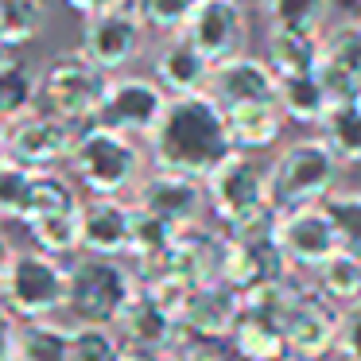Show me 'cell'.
Listing matches in <instances>:
<instances>
[{
    "instance_id": "ab89813d",
    "label": "cell",
    "mask_w": 361,
    "mask_h": 361,
    "mask_svg": "<svg viewBox=\"0 0 361 361\" xmlns=\"http://www.w3.org/2000/svg\"><path fill=\"white\" fill-rule=\"evenodd\" d=\"M117 361H167L159 350H148V345H136V342H125L117 353Z\"/></svg>"
},
{
    "instance_id": "e575fe53",
    "label": "cell",
    "mask_w": 361,
    "mask_h": 361,
    "mask_svg": "<svg viewBox=\"0 0 361 361\" xmlns=\"http://www.w3.org/2000/svg\"><path fill=\"white\" fill-rule=\"evenodd\" d=\"M35 171L16 159H0V218L4 221H24L27 198H32Z\"/></svg>"
},
{
    "instance_id": "d6a6232c",
    "label": "cell",
    "mask_w": 361,
    "mask_h": 361,
    "mask_svg": "<svg viewBox=\"0 0 361 361\" xmlns=\"http://www.w3.org/2000/svg\"><path fill=\"white\" fill-rule=\"evenodd\" d=\"M268 27L288 32H326L330 0H257Z\"/></svg>"
},
{
    "instance_id": "f546056e",
    "label": "cell",
    "mask_w": 361,
    "mask_h": 361,
    "mask_svg": "<svg viewBox=\"0 0 361 361\" xmlns=\"http://www.w3.org/2000/svg\"><path fill=\"white\" fill-rule=\"evenodd\" d=\"M32 229L35 249L51 252V257H74L82 252V206L78 210H63V214H43V218L27 221Z\"/></svg>"
},
{
    "instance_id": "3957f363",
    "label": "cell",
    "mask_w": 361,
    "mask_h": 361,
    "mask_svg": "<svg viewBox=\"0 0 361 361\" xmlns=\"http://www.w3.org/2000/svg\"><path fill=\"white\" fill-rule=\"evenodd\" d=\"M74 183H78L86 195H133L136 183L148 171V148L144 140L125 133H113L102 125H82L74 152L66 159Z\"/></svg>"
},
{
    "instance_id": "4316f807",
    "label": "cell",
    "mask_w": 361,
    "mask_h": 361,
    "mask_svg": "<svg viewBox=\"0 0 361 361\" xmlns=\"http://www.w3.org/2000/svg\"><path fill=\"white\" fill-rule=\"evenodd\" d=\"M276 105H280L283 121L319 128L322 113H326V105H330V94H326L319 74H299V78H280Z\"/></svg>"
},
{
    "instance_id": "cb8c5ba5",
    "label": "cell",
    "mask_w": 361,
    "mask_h": 361,
    "mask_svg": "<svg viewBox=\"0 0 361 361\" xmlns=\"http://www.w3.org/2000/svg\"><path fill=\"white\" fill-rule=\"evenodd\" d=\"M32 109H39V71H32L20 51H0V121L12 125Z\"/></svg>"
},
{
    "instance_id": "30bf717a",
    "label": "cell",
    "mask_w": 361,
    "mask_h": 361,
    "mask_svg": "<svg viewBox=\"0 0 361 361\" xmlns=\"http://www.w3.org/2000/svg\"><path fill=\"white\" fill-rule=\"evenodd\" d=\"M272 237H276V245H280V252H283L291 272H314L322 260L342 249L338 226H334V218H330V210L322 202L280 210Z\"/></svg>"
},
{
    "instance_id": "8992f818",
    "label": "cell",
    "mask_w": 361,
    "mask_h": 361,
    "mask_svg": "<svg viewBox=\"0 0 361 361\" xmlns=\"http://www.w3.org/2000/svg\"><path fill=\"white\" fill-rule=\"evenodd\" d=\"M140 280L133 268L121 264V257H90L82 252L71 264V295H66V311L74 322H105L117 326L121 311L128 299L136 295Z\"/></svg>"
},
{
    "instance_id": "44dd1931",
    "label": "cell",
    "mask_w": 361,
    "mask_h": 361,
    "mask_svg": "<svg viewBox=\"0 0 361 361\" xmlns=\"http://www.w3.org/2000/svg\"><path fill=\"white\" fill-rule=\"evenodd\" d=\"M117 334L125 338V342L148 345V350H159V353H167L171 345H179L183 338H187L179 326V319L144 288H136V295L128 299V307L121 311Z\"/></svg>"
},
{
    "instance_id": "7a4b0ae2",
    "label": "cell",
    "mask_w": 361,
    "mask_h": 361,
    "mask_svg": "<svg viewBox=\"0 0 361 361\" xmlns=\"http://www.w3.org/2000/svg\"><path fill=\"white\" fill-rule=\"evenodd\" d=\"M206 210L226 226L233 237H260L276 233L280 210L268 195V164H260L252 152H229L210 175H206Z\"/></svg>"
},
{
    "instance_id": "5b68a950",
    "label": "cell",
    "mask_w": 361,
    "mask_h": 361,
    "mask_svg": "<svg viewBox=\"0 0 361 361\" xmlns=\"http://www.w3.org/2000/svg\"><path fill=\"white\" fill-rule=\"evenodd\" d=\"M71 295V264L43 249H16L8 272L0 280V303L20 322L24 319H55L66 311Z\"/></svg>"
},
{
    "instance_id": "74e56055",
    "label": "cell",
    "mask_w": 361,
    "mask_h": 361,
    "mask_svg": "<svg viewBox=\"0 0 361 361\" xmlns=\"http://www.w3.org/2000/svg\"><path fill=\"white\" fill-rule=\"evenodd\" d=\"M334 353L342 361H361V299L338 307V342Z\"/></svg>"
},
{
    "instance_id": "4fadbf2b",
    "label": "cell",
    "mask_w": 361,
    "mask_h": 361,
    "mask_svg": "<svg viewBox=\"0 0 361 361\" xmlns=\"http://www.w3.org/2000/svg\"><path fill=\"white\" fill-rule=\"evenodd\" d=\"M133 206L148 210L152 218L167 221L175 229H187L202 221L206 210V183L195 175H179V171H164V167H148L144 179L133 190Z\"/></svg>"
},
{
    "instance_id": "e0dca14e",
    "label": "cell",
    "mask_w": 361,
    "mask_h": 361,
    "mask_svg": "<svg viewBox=\"0 0 361 361\" xmlns=\"http://www.w3.org/2000/svg\"><path fill=\"white\" fill-rule=\"evenodd\" d=\"M128 245H133V202L117 195L82 198V252L128 257Z\"/></svg>"
},
{
    "instance_id": "9a60e30c",
    "label": "cell",
    "mask_w": 361,
    "mask_h": 361,
    "mask_svg": "<svg viewBox=\"0 0 361 361\" xmlns=\"http://www.w3.org/2000/svg\"><path fill=\"white\" fill-rule=\"evenodd\" d=\"M276 90H280V78H276V71L268 66V59L241 51V55H233V59L214 63L206 94L229 113V109H241V105H272Z\"/></svg>"
},
{
    "instance_id": "6da1fadb",
    "label": "cell",
    "mask_w": 361,
    "mask_h": 361,
    "mask_svg": "<svg viewBox=\"0 0 361 361\" xmlns=\"http://www.w3.org/2000/svg\"><path fill=\"white\" fill-rule=\"evenodd\" d=\"M148 164L164 171L195 175L206 179L221 159L233 152L226 125V109L210 94H190V97H171L159 117V125L144 140Z\"/></svg>"
},
{
    "instance_id": "ba28073f",
    "label": "cell",
    "mask_w": 361,
    "mask_h": 361,
    "mask_svg": "<svg viewBox=\"0 0 361 361\" xmlns=\"http://www.w3.org/2000/svg\"><path fill=\"white\" fill-rule=\"evenodd\" d=\"M167 102H171V94H167L156 78L121 71V74H109L105 97H102V105H97L90 125H102V128H113V133L148 140V133L159 125V117H164Z\"/></svg>"
},
{
    "instance_id": "277c9868",
    "label": "cell",
    "mask_w": 361,
    "mask_h": 361,
    "mask_svg": "<svg viewBox=\"0 0 361 361\" xmlns=\"http://www.w3.org/2000/svg\"><path fill=\"white\" fill-rule=\"evenodd\" d=\"M342 183V159L330 152L322 136H303L280 148V156L268 164V195L276 210L326 202Z\"/></svg>"
},
{
    "instance_id": "7bdbcfd3",
    "label": "cell",
    "mask_w": 361,
    "mask_h": 361,
    "mask_svg": "<svg viewBox=\"0 0 361 361\" xmlns=\"http://www.w3.org/2000/svg\"><path fill=\"white\" fill-rule=\"evenodd\" d=\"M0 159H8V125L0 121Z\"/></svg>"
},
{
    "instance_id": "5bb4252c",
    "label": "cell",
    "mask_w": 361,
    "mask_h": 361,
    "mask_svg": "<svg viewBox=\"0 0 361 361\" xmlns=\"http://www.w3.org/2000/svg\"><path fill=\"white\" fill-rule=\"evenodd\" d=\"M183 35L202 51L210 63L233 59L249 47V8L245 0H198Z\"/></svg>"
},
{
    "instance_id": "836d02e7",
    "label": "cell",
    "mask_w": 361,
    "mask_h": 361,
    "mask_svg": "<svg viewBox=\"0 0 361 361\" xmlns=\"http://www.w3.org/2000/svg\"><path fill=\"white\" fill-rule=\"evenodd\" d=\"M125 338L105 322H71V361H117Z\"/></svg>"
},
{
    "instance_id": "ac0fdd59",
    "label": "cell",
    "mask_w": 361,
    "mask_h": 361,
    "mask_svg": "<svg viewBox=\"0 0 361 361\" xmlns=\"http://www.w3.org/2000/svg\"><path fill=\"white\" fill-rule=\"evenodd\" d=\"M280 276H291L288 260H283L280 245H276L272 233L260 237H233L226 233V257H221V280L237 291H249L257 283L280 280Z\"/></svg>"
},
{
    "instance_id": "b9f144b4",
    "label": "cell",
    "mask_w": 361,
    "mask_h": 361,
    "mask_svg": "<svg viewBox=\"0 0 361 361\" xmlns=\"http://www.w3.org/2000/svg\"><path fill=\"white\" fill-rule=\"evenodd\" d=\"M12 257H16V249H12V241L4 237V229H0V280H4V272H8Z\"/></svg>"
},
{
    "instance_id": "ee69618b",
    "label": "cell",
    "mask_w": 361,
    "mask_h": 361,
    "mask_svg": "<svg viewBox=\"0 0 361 361\" xmlns=\"http://www.w3.org/2000/svg\"><path fill=\"white\" fill-rule=\"evenodd\" d=\"M0 51H8V47H0Z\"/></svg>"
},
{
    "instance_id": "f35d334b",
    "label": "cell",
    "mask_w": 361,
    "mask_h": 361,
    "mask_svg": "<svg viewBox=\"0 0 361 361\" xmlns=\"http://www.w3.org/2000/svg\"><path fill=\"white\" fill-rule=\"evenodd\" d=\"M16 338H20V319L0 303V361H16Z\"/></svg>"
},
{
    "instance_id": "83f0119b",
    "label": "cell",
    "mask_w": 361,
    "mask_h": 361,
    "mask_svg": "<svg viewBox=\"0 0 361 361\" xmlns=\"http://www.w3.org/2000/svg\"><path fill=\"white\" fill-rule=\"evenodd\" d=\"M16 361H71V326L55 319H24L16 338Z\"/></svg>"
},
{
    "instance_id": "f6af8a7d",
    "label": "cell",
    "mask_w": 361,
    "mask_h": 361,
    "mask_svg": "<svg viewBox=\"0 0 361 361\" xmlns=\"http://www.w3.org/2000/svg\"><path fill=\"white\" fill-rule=\"evenodd\" d=\"M357 4H361V0H357Z\"/></svg>"
},
{
    "instance_id": "52a82bcc",
    "label": "cell",
    "mask_w": 361,
    "mask_h": 361,
    "mask_svg": "<svg viewBox=\"0 0 361 361\" xmlns=\"http://www.w3.org/2000/svg\"><path fill=\"white\" fill-rule=\"evenodd\" d=\"M105 86H109V74L90 63L82 51H59L39 71V109L71 125H90L105 97Z\"/></svg>"
},
{
    "instance_id": "f1b7e54d",
    "label": "cell",
    "mask_w": 361,
    "mask_h": 361,
    "mask_svg": "<svg viewBox=\"0 0 361 361\" xmlns=\"http://www.w3.org/2000/svg\"><path fill=\"white\" fill-rule=\"evenodd\" d=\"M314 288L330 299V303H353L361 299V257L350 249H338L334 257H326L319 268H314Z\"/></svg>"
},
{
    "instance_id": "7c38bea8",
    "label": "cell",
    "mask_w": 361,
    "mask_h": 361,
    "mask_svg": "<svg viewBox=\"0 0 361 361\" xmlns=\"http://www.w3.org/2000/svg\"><path fill=\"white\" fill-rule=\"evenodd\" d=\"M78 128L47 109H32L27 117L8 125V159L32 167V171H55L71 159Z\"/></svg>"
},
{
    "instance_id": "d4e9b609",
    "label": "cell",
    "mask_w": 361,
    "mask_h": 361,
    "mask_svg": "<svg viewBox=\"0 0 361 361\" xmlns=\"http://www.w3.org/2000/svg\"><path fill=\"white\" fill-rule=\"evenodd\" d=\"M319 136L342 159V167L361 164V94L330 102L322 121H319Z\"/></svg>"
},
{
    "instance_id": "2e32d148",
    "label": "cell",
    "mask_w": 361,
    "mask_h": 361,
    "mask_svg": "<svg viewBox=\"0 0 361 361\" xmlns=\"http://www.w3.org/2000/svg\"><path fill=\"white\" fill-rule=\"evenodd\" d=\"M241 319V291L229 288L226 280H210L190 288L187 303L179 311V326L187 338H198V342H218V338H229Z\"/></svg>"
},
{
    "instance_id": "8fae6325",
    "label": "cell",
    "mask_w": 361,
    "mask_h": 361,
    "mask_svg": "<svg viewBox=\"0 0 361 361\" xmlns=\"http://www.w3.org/2000/svg\"><path fill=\"white\" fill-rule=\"evenodd\" d=\"M288 361H322L338 342V303H330L314 283H299L288 314H283Z\"/></svg>"
},
{
    "instance_id": "1f68e13d",
    "label": "cell",
    "mask_w": 361,
    "mask_h": 361,
    "mask_svg": "<svg viewBox=\"0 0 361 361\" xmlns=\"http://www.w3.org/2000/svg\"><path fill=\"white\" fill-rule=\"evenodd\" d=\"M78 206H82V195H78V183L74 179H66L59 167L55 171H35L24 226L32 218H43V214H63V210H78Z\"/></svg>"
},
{
    "instance_id": "4dcf8cb0",
    "label": "cell",
    "mask_w": 361,
    "mask_h": 361,
    "mask_svg": "<svg viewBox=\"0 0 361 361\" xmlns=\"http://www.w3.org/2000/svg\"><path fill=\"white\" fill-rule=\"evenodd\" d=\"M43 24H47L43 0H0V47H27L43 32Z\"/></svg>"
},
{
    "instance_id": "d6986e66",
    "label": "cell",
    "mask_w": 361,
    "mask_h": 361,
    "mask_svg": "<svg viewBox=\"0 0 361 361\" xmlns=\"http://www.w3.org/2000/svg\"><path fill=\"white\" fill-rule=\"evenodd\" d=\"M210 71H214V63L183 32L164 35V43L156 47V59H152V78H156L171 97L206 94Z\"/></svg>"
},
{
    "instance_id": "603a6c76",
    "label": "cell",
    "mask_w": 361,
    "mask_h": 361,
    "mask_svg": "<svg viewBox=\"0 0 361 361\" xmlns=\"http://www.w3.org/2000/svg\"><path fill=\"white\" fill-rule=\"evenodd\" d=\"M233 357L237 361H288V338H283V326L268 314L257 311H245L241 307V319H237L233 334Z\"/></svg>"
},
{
    "instance_id": "60d3db41",
    "label": "cell",
    "mask_w": 361,
    "mask_h": 361,
    "mask_svg": "<svg viewBox=\"0 0 361 361\" xmlns=\"http://www.w3.org/2000/svg\"><path fill=\"white\" fill-rule=\"evenodd\" d=\"M66 8H74L78 16H94V12H105V8H117L125 0H63Z\"/></svg>"
},
{
    "instance_id": "8d00e7d4",
    "label": "cell",
    "mask_w": 361,
    "mask_h": 361,
    "mask_svg": "<svg viewBox=\"0 0 361 361\" xmlns=\"http://www.w3.org/2000/svg\"><path fill=\"white\" fill-rule=\"evenodd\" d=\"M322 206H326L330 218H334L342 249H350L361 257V190H334Z\"/></svg>"
},
{
    "instance_id": "ffe728a7",
    "label": "cell",
    "mask_w": 361,
    "mask_h": 361,
    "mask_svg": "<svg viewBox=\"0 0 361 361\" xmlns=\"http://www.w3.org/2000/svg\"><path fill=\"white\" fill-rule=\"evenodd\" d=\"M319 78L330 102L361 94V20H342L322 32V66Z\"/></svg>"
},
{
    "instance_id": "d590c367",
    "label": "cell",
    "mask_w": 361,
    "mask_h": 361,
    "mask_svg": "<svg viewBox=\"0 0 361 361\" xmlns=\"http://www.w3.org/2000/svg\"><path fill=\"white\" fill-rule=\"evenodd\" d=\"M198 0H133L136 16L144 20L148 32H159V35H175L183 32V24L190 20Z\"/></svg>"
},
{
    "instance_id": "9c48e42d",
    "label": "cell",
    "mask_w": 361,
    "mask_h": 361,
    "mask_svg": "<svg viewBox=\"0 0 361 361\" xmlns=\"http://www.w3.org/2000/svg\"><path fill=\"white\" fill-rule=\"evenodd\" d=\"M144 20L136 16L133 0L117 4V8L94 12V16H82V35H78V51L97 63L105 74H121L125 66H133L144 51Z\"/></svg>"
},
{
    "instance_id": "484cf974",
    "label": "cell",
    "mask_w": 361,
    "mask_h": 361,
    "mask_svg": "<svg viewBox=\"0 0 361 361\" xmlns=\"http://www.w3.org/2000/svg\"><path fill=\"white\" fill-rule=\"evenodd\" d=\"M229 140L237 152H264L283 136V113L280 105H241L226 113Z\"/></svg>"
},
{
    "instance_id": "7402d4cb",
    "label": "cell",
    "mask_w": 361,
    "mask_h": 361,
    "mask_svg": "<svg viewBox=\"0 0 361 361\" xmlns=\"http://www.w3.org/2000/svg\"><path fill=\"white\" fill-rule=\"evenodd\" d=\"M264 59L276 71V78H299V74H319L322 66V32H288V27H268Z\"/></svg>"
},
{
    "instance_id": "bcb514c9",
    "label": "cell",
    "mask_w": 361,
    "mask_h": 361,
    "mask_svg": "<svg viewBox=\"0 0 361 361\" xmlns=\"http://www.w3.org/2000/svg\"><path fill=\"white\" fill-rule=\"evenodd\" d=\"M0 221H4V218H0Z\"/></svg>"
}]
</instances>
